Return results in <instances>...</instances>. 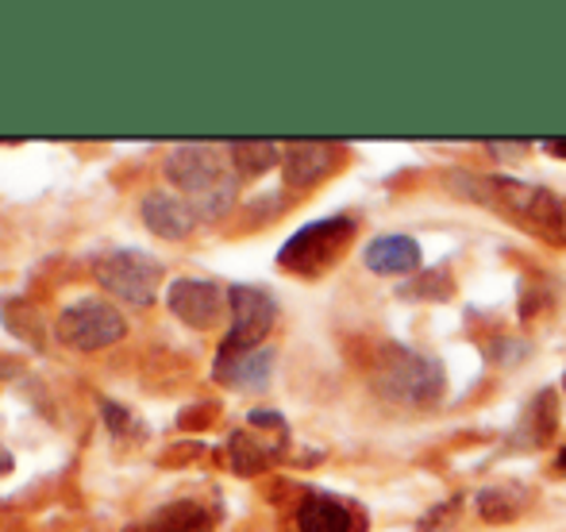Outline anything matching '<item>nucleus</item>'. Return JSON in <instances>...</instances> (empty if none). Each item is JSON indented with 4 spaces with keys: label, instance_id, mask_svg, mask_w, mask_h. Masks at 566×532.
<instances>
[{
    "label": "nucleus",
    "instance_id": "obj_11",
    "mask_svg": "<svg viewBox=\"0 0 566 532\" xmlns=\"http://www.w3.org/2000/svg\"><path fill=\"white\" fill-rule=\"evenodd\" d=\"M270 371H274V352L270 347L220 355L217 359V378L224 386H235V390H262L270 383Z\"/></svg>",
    "mask_w": 566,
    "mask_h": 532
},
{
    "label": "nucleus",
    "instance_id": "obj_6",
    "mask_svg": "<svg viewBox=\"0 0 566 532\" xmlns=\"http://www.w3.org/2000/svg\"><path fill=\"white\" fill-rule=\"evenodd\" d=\"M124 332H127L124 316L108 301L97 298H85L77 305H70L59 316V324H54V336L66 347H74V352H101V347L124 340Z\"/></svg>",
    "mask_w": 566,
    "mask_h": 532
},
{
    "label": "nucleus",
    "instance_id": "obj_18",
    "mask_svg": "<svg viewBox=\"0 0 566 532\" xmlns=\"http://www.w3.org/2000/svg\"><path fill=\"white\" fill-rule=\"evenodd\" d=\"M547 147H552V150H559V155H566V139H563V143H547Z\"/></svg>",
    "mask_w": 566,
    "mask_h": 532
},
{
    "label": "nucleus",
    "instance_id": "obj_4",
    "mask_svg": "<svg viewBox=\"0 0 566 532\" xmlns=\"http://www.w3.org/2000/svg\"><path fill=\"white\" fill-rule=\"evenodd\" d=\"M350 240H355V220L350 217L316 220V225L301 228V232L285 243L282 255H277V263H282V270H290V274L316 278L336 263L343 251H347Z\"/></svg>",
    "mask_w": 566,
    "mask_h": 532
},
{
    "label": "nucleus",
    "instance_id": "obj_12",
    "mask_svg": "<svg viewBox=\"0 0 566 532\" xmlns=\"http://www.w3.org/2000/svg\"><path fill=\"white\" fill-rule=\"evenodd\" d=\"M297 532H358L350 505L328 494H308L297 505Z\"/></svg>",
    "mask_w": 566,
    "mask_h": 532
},
{
    "label": "nucleus",
    "instance_id": "obj_16",
    "mask_svg": "<svg viewBox=\"0 0 566 532\" xmlns=\"http://www.w3.org/2000/svg\"><path fill=\"white\" fill-rule=\"evenodd\" d=\"M105 420H108V428H113L116 436H124V428L132 425V413H127L119 401H105Z\"/></svg>",
    "mask_w": 566,
    "mask_h": 532
},
{
    "label": "nucleus",
    "instance_id": "obj_14",
    "mask_svg": "<svg viewBox=\"0 0 566 532\" xmlns=\"http://www.w3.org/2000/svg\"><path fill=\"white\" fill-rule=\"evenodd\" d=\"M336 163H339L336 150L324 147V143H297V147L285 150V181L290 186H313Z\"/></svg>",
    "mask_w": 566,
    "mask_h": 532
},
{
    "label": "nucleus",
    "instance_id": "obj_1",
    "mask_svg": "<svg viewBox=\"0 0 566 532\" xmlns=\"http://www.w3.org/2000/svg\"><path fill=\"white\" fill-rule=\"evenodd\" d=\"M228 155V147L217 143H181L166 158V178L181 189L197 217H224L235 201L239 170Z\"/></svg>",
    "mask_w": 566,
    "mask_h": 532
},
{
    "label": "nucleus",
    "instance_id": "obj_5",
    "mask_svg": "<svg viewBox=\"0 0 566 532\" xmlns=\"http://www.w3.org/2000/svg\"><path fill=\"white\" fill-rule=\"evenodd\" d=\"M93 278L108 293L124 298L127 305H150L158 298V285H163V263L143 255V251L116 248L93 259Z\"/></svg>",
    "mask_w": 566,
    "mask_h": 532
},
{
    "label": "nucleus",
    "instance_id": "obj_3",
    "mask_svg": "<svg viewBox=\"0 0 566 532\" xmlns=\"http://www.w3.org/2000/svg\"><path fill=\"white\" fill-rule=\"evenodd\" d=\"M374 386L397 405H436L443 394V367L409 347H386Z\"/></svg>",
    "mask_w": 566,
    "mask_h": 532
},
{
    "label": "nucleus",
    "instance_id": "obj_13",
    "mask_svg": "<svg viewBox=\"0 0 566 532\" xmlns=\"http://www.w3.org/2000/svg\"><path fill=\"white\" fill-rule=\"evenodd\" d=\"M366 267L374 274H409L420 267V243L409 236H381L366 248Z\"/></svg>",
    "mask_w": 566,
    "mask_h": 532
},
{
    "label": "nucleus",
    "instance_id": "obj_17",
    "mask_svg": "<svg viewBox=\"0 0 566 532\" xmlns=\"http://www.w3.org/2000/svg\"><path fill=\"white\" fill-rule=\"evenodd\" d=\"M8 467H12V456H8V451L0 448V474H8Z\"/></svg>",
    "mask_w": 566,
    "mask_h": 532
},
{
    "label": "nucleus",
    "instance_id": "obj_15",
    "mask_svg": "<svg viewBox=\"0 0 566 532\" xmlns=\"http://www.w3.org/2000/svg\"><path fill=\"white\" fill-rule=\"evenodd\" d=\"M228 155H231V163H235L239 178H243V174H262L277 163L274 143H228Z\"/></svg>",
    "mask_w": 566,
    "mask_h": 532
},
{
    "label": "nucleus",
    "instance_id": "obj_10",
    "mask_svg": "<svg viewBox=\"0 0 566 532\" xmlns=\"http://www.w3.org/2000/svg\"><path fill=\"white\" fill-rule=\"evenodd\" d=\"M212 529H217V518L209 513V505L193 502V498H181V502L155 510L147 521H139V525H132L127 532H212Z\"/></svg>",
    "mask_w": 566,
    "mask_h": 532
},
{
    "label": "nucleus",
    "instance_id": "obj_7",
    "mask_svg": "<svg viewBox=\"0 0 566 532\" xmlns=\"http://www.w3.org/2000/svg\"><path fill=\"white\" fill-rule=\"evenodd\" d=\"M228 305H231V332L224 347H220V355H239L262 347L266 332L277 321V301L266 290H259V285H231Z\"/></svg>",
    "mask_w": 566,
    "mask_h": 532
},
{
    "label": "nucleus",
    "instance_id": "obj_2",
    "mask_svg": "<svg viewBox=\"0 0 566 532\" xmlns=\"http://www.w3.org/2000/svg\"><path fill=\"white\" fill-rule=\"evenodd\" d=\"M470 186H478L470 189L478 201L505 212L521 228H528V232L544 236L552 243H566V201H559L555 194L513 178H470Z\"/></svg>",
    "mask_w": 566,
    "mask_h": 532
},
{
    "label": "nucleus",
    "instance_id": "obj_8",
    "mask_svg": "<svg viewBox=\"0 0 566 532\" xmlns=\"http://www.w3.org/2000/svg\"><path fill=\"white\" fill-rule=\"evenodd\" d=\"M228 293L217 282H205V278H178L170 285V309L178 321H186L189 328H212V324L224 316Z\"/></svg>",
    "mask_w": 566,
    "mask_h": 532
},
{
    "label": "nucleus",
    "instance_id": "obj_9",
    "mask_svg": "<svg viewBox=\"0 0 566 532\" xmlns=\"http://www.w3.org/2000/svg\"><path fill=\"white\" fill-rule=\"evenodd\" d=\"M197 212L186 197L170 194V189H155V194L143 197V225L150 228L163 240H186L197 228Z\"/></svg>",
    "mask_w": 566,
    "mask_h": 532
}]
</instances>
